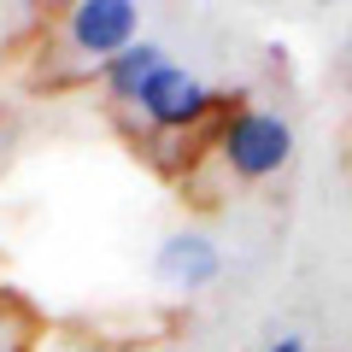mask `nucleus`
<instances>
[{
    "instance_id": "nucleus-1",
    "label": "nucleus",
    "mask_w": 352,
    "mask_h": 352,
    "mask_svg": "<svg viewBox=\"0 0 352 352\" xmlns=\"http://www.w3.org/2000/svg\"><path fill=\"white\" fill-rule=\"evenodd\" d=\"M294 159V124L270 106H241L217 129V164L235 182H270Z\"/></svg>"
},
{
    "instance_id": "nucleus-2",
    "label": "nucleus",
    "mask_w": 352,
    "mask_h": 352,
    "mask_svg": "<svg viewBox=\"0 0 352 352\" xmlns=\"http://www.w3.org/2000/svg\"><path fill=\"white\" fill-rule=\"evenodd\" d=\"M212 106H217V94L194 71L164 65V71L141 88L135 112H141V124H147L153 135H188V129H200L206 118H212Z\"/></svg>"
},
{
    "instance_id": "nucleus-3",
    "label": "nucleus",
    "mask_w": 352,
    "mask_h": 352,
    "mask_svg": "<svg viewBox=\"0 0 352 352\" xmlns=\"http://www.w3.org/2000/svg\"><path fill=\"white\" fill-rule=\"evenodd\" d=\"M65 41L76 59H118L141 41V6L135 0H76L65 12Z\"/></svg>"
},
{
    "instance_id": "nucleus-4",
    "label": "nucleus",
    "mask_w": 352,
    "mask_h": 352,
    "mask_svg": "<svg viewBox=\"0 0 352 352\" xmlns=\"http://www.w3.org/2000/svg\"><path fill=\"white\" fill-rule=\"evenodd\" d=\"M217 270H223V252L212 247L206 235H170L159 247V276L170 282V288H206V282H217Z\"/></svg>"
},
{
    "instance_id": "nucleus-5",
    "label": "nucleus",
    "mask_w": 352,
    "mask_h": 352,
    "mask_svg": "<svg viewBox=\"0 0 352 352\" xmlns=\"http://www.w3.org/2000/svg\"><path fill=\"white\" fill-rule=\"evenodd\" d=\"M164 47H153V41H135V47H124L118 59H106L100 65V82H106V94H112L118 106H135L141 100V88L153 82V76L164 71Z\"/></svg>"
},
{
    "instance_id": "nucleus-6",
    "label": "nucleus",
    "mask_w": 352,
    "mask_h": 352,
    "mask_svg": "<svg viewBox=\"0 0 352 352\" xmlns=\"http://www.w3.org/2000/svg\"><path fill=\"white\" fill-rule=\"evenodd\" d=\"M264 352H305V340H300V335H282V340H270Z\"/></svg>"
}]
</instances>
